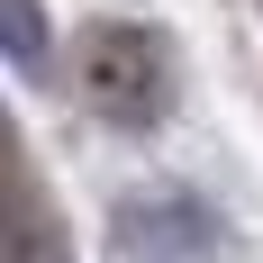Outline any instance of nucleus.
I'll use <instances>...</instances> for the list:
<instances>
[{
	"label": "nucleus",
	"instance_id": "1",
	"mask_svg": "<svg viewBox=\"0 0 263 263\" xmlns=\"http://www.w3.org/2000/svg\"><path fill=\"white\" fill-rule=\"evenodd\" d=\"M73 82H82V100L100 109V118H127V127H155L163 100H173V64H163L155 27H127V18L82 27V46H73Z\"/></svg>",
	"mask_w": 263,
	"mask_h": 263
},
{
	"label": "nucleus",
	"instance_id": "2",
	"mask_svg": "<svg viewBox=\"0 0 263 263\" xmlns=\"http://www.w3.org/2000/svg\"><path fill=\"white\" fill-rule=\"evenodd\" d=\"M209 209H191V200H163V209H127L118 218V236L109 254L118 263H209Z\"/></svg>",
	"mask_w": 263,
	"mask_h": 263
},
{
	"label": "nucleus",
	"instance_id": "3",
	"mask_svg": "<svg viewBox=\"0 0 263 263\" xmlns=\"http://www.w3.org/2000/svg\"><path fill=\"white\" fill-rule=\"evenodd\" d=\"M9 54L36 64V0H9Z\"/></svg>",
	"mask_w": 263,
	"mask_h": 263
}]
</instances>
